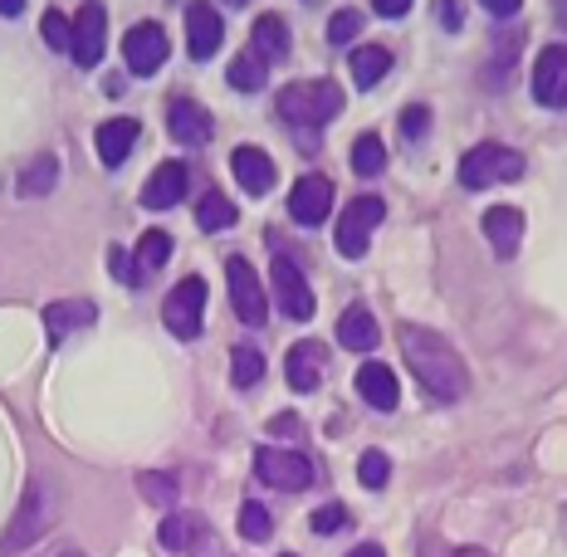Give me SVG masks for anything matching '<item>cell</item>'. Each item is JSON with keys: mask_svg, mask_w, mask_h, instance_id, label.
I'll return each mask as SVG.
<instances>
[{"mask_svg": "<svg viewBox=\"0 0 567 557\" xmlns=\"http://www.w3.org/2000/svg\"><path fill=\"white\" fill-rule=\"evenodd\" d=\"M396 342H401V358H406V367L416 372V382L425 386V396L460 401L470 391L465 362H460V352L441 333H431V328H421V323H401Z\"/></svg>", "mask_w": 567, "mask_h": 557, "instance_id": "6da1fadb", "label": "cell"}, {"mask_svg": "<svg viewBox=\"0 0 567 557\" xmlns=\"http://www.w3.org/2000/svg\"><path fill=\"white\" fill-rule=\"evenodd\" d=\"M275 113L299 133H318L342 113V89L333 79H303V84H289L275 99Z\"/></svg>", "mask_w": 567, "mask_h": 557, "instance_id": "7a4b0ae2", "label": "cell"}, {"mask_svg": "<svg viewBox=\"0 0 567 557\" xmlns=\"http://www.w3.org/2000/svg\"><path fill=\"white\" fill-rule=\"evenodd\" d=\"M54 508H59L54 489L44 479H34L25 489V499H20V508H16V518H10L6 538H0V557H16V553H25L34 538H44L50 524H54Z\"/></svg>", "mask_w": 567, "mask_h": 557, "instance_id": "3957f363", "label": "cell"}, {"mask_svg": "<svg viewBox=\"0 0 567 557\" xmlns=\"http://www.w3.org/2000/svg\"><path fill=\"white\" fill-rule=\"evenodd\" d=\"M455 176L470 192H484V186L518 182V176H524V157H518L514 147H504V142H480V147H470L465 157H460Z\"/></svg>", "mask_w": 567, "mask_h": 557, "instance_id": "277c9868", "label": "cell"}, {"mask_svg": "<svg viewBox=\"0 0 567 557\" xmlns=\"http://www.w3.org/2000/svg\"><path fill=\"white\" fill-rule=\"evenodd\" d=\"M255 474L269 489H289L303 494L313 484V460L303 450H284V445H259L255 450Z\"/></svg>", "mask_w": 567, "mask_h": 557, "instance_id": "5b68a950", "label": "cell"}, {"mask_svg": "<svg viewBox=\"0 0 567 557\" xmlns=\"http://www.w3.org/2000/svg\"><path fill=\"white\" fill-rule=\"evenodd\" d=\"M162 323H167L182 342H192L200 333V323H206V279L186 275L182 283H176V289L167 293V303H162Z\"/></svg>", "mask_w": 567, "mask_h": 557, "instance_id": "8992f818", "label": "cell"}, {"mask_svg": "<svg viewBox=\"0 0 567 557\" xmlns=\"http://www.w3.org/2000/svg\"><path fill=\"white\" fill-rule=\"evenodd\" d=\"M269 289H275V303L284 308V318H293V323L313 318V289L303 279V269L284 250H275V265H269Z\"/></svg>", "mask_w": 567, "mask_h": 557, "instance_id": "52a82bcc", "label": "cell"}, {"mask_svg": "<svg viewBox=\"0 0 567 557\" xmlns=\"http://www.w3.org/2000/svg\"><path fill=\"white\" fill-rule=\"evenodd\" d=\"M103 44H109V10L99 0H84L79 16L69 20V54H74L79 69H99Z\"/></svg>", "mask_w": 567, "mask_h": 557, "instance_id": "ba28073f", "label": "cell"}, {"mask_svg": "<svg viewBox=\"0 0 567 557\" xmlns=\"http://www.w3.org/2000/svg\"><path fill=\"white\" fill-rule=\"evenodd\" d=\"M386 216V206H382V196H358L348 210H342V220H338V255L342 259H362L368 255V245H372V230L382 225Z\"/></svg>", "mask_w": 567, "mask_h": 557, "instance_id": "9c48e42d", "label": "cell"}, {"mask_svg": "<svg viewBox=\"0 0 567 557\" xmlns=\"http://www.w3.org/2000/svg\"><path fill=\"white\" fill-rule=\"evenodd\" d=\"M226 279H230V303H235V313H240V323L245 328H265L269 299H265V283H259V275L250 269V259L230 255L226 259Z\"/></svg>", "mask_w": 567, "mask_h": 557, "instance_id": "30bf717a", "label": "cell"}, {"mask_svg": "<svg viewBox=\"0 0 567 557\" xmlns=\"http://www.w3.org/2000/svg\"><path fill=\"white\" fill-rule=\"evenodd\" d=\"M123 59H127V69H133L137 79L157 74V69L167 64V30H162L157 20H142V25H133L123 34Z\"/></svg>", "mask_w": 567, "mask_h": 557, "instance_id": "8fae6325", "label": "cell"}, {"mask_svg": "<svg viewBox=\"0 0 567 557\" xmlns=\"http://www.w3.org/2000/svg\"><path fill=\"white\" fill-rule=\"evenodd\" d=\"M220 40H226V25H220V10H210L206 0H192L186 6V50H192L196 64L220 54Z\"/></svg>", "mask_w": 567, "mask_h": 557, "instance_id": "7c38bea8", "label": "cell"}, {"mask_svg": "<svg viewBox=\"0 0 567 557\" xmlns=\"http://www.w3.org/2000/svg\"><path fill=\"white\" fill-rule=\"evenodd\" d=\"M328 210H333V182H328V176H318V172L299 176V182H293V192H289V216L299 225H323Z\"/></svg>", "mask_w": 567, "mask_h": 557, "instance_id": "4fadbf2b", "label": "cell"}, {"mask_svg": "<svg viewBox=\"0 0 567 557\" xmlns=\"http://www.w3.org/2000/svg\"><path fill=\"white\" fill-rule=\"evenodd\" d=\"M534 99L543 109H567V44H548L534 64Z\"/></svg>", "mask_w": 567, "mask_h": 557, "instance_id": "5bb4252c", "label": "cell"}, {"mask_svg": "<svg viewBox=\"0 0 567 557\" xmlns=\"http://www.w3.org/2000/svg\"><path fill=\"white\" fill-rule=\"evenodd\" d=\"M284 377H289L293 391H318V386H323V377H328V352H323V342H313V338L293 342L289 358H284Z\"/></svg>", "mask_w": 567, "mask_h": 557, "instance_id": "9a60e30c", "label": "cell"}, {"mask_svg": "<svg viewBox=\"0 0 567 557\" xmlns=\"http://www.w3.org/2000/svg\"><path fill=\"white\" fill-rule=\"evenodd\" d=\"M167 133L182 142V147H200V142H210L216 123H210V113L200 109L196 99H172L167 103Z\"/></svg>", "mask_w": 567, "mask_h": 557, "instance_id": "2e32d148", "label": "cell"}, {"mask_svg": "<svg viewBox=\"0 0 567 557\" xmlns=\"http://www.w3.org/2000/svg\"><path fill=\"white\" fill-rule=\"evenodd\" d=\"M186 186H192L186 162H162V167L147 176V186H142V206H147V210H167V206H176V200L186 196Z\"/></svg>", "mask_w": 567, "mask_h": 557, "instance_id": "e0dca14e", "label": "cell"}, {"mask_svg": "<svg viewBox=\"0 0 567 557\" xmlns=\"http://www.w3.org/2000/svg\"><path fill=\"white\" fill-rule=\"evenodd\" d=\"M230 172H235V182H240L250 196L275 192V162H269L265 147H245V142H240V147L230 152Z\"/></svg>", "mask_w": 567, "mask_h": 557, "instance_id": "ac0fdd59", "label": "cell"}, {"mask_svg": "<svg viewBox=\"0 0 567 557\" xmlns=\"http://www.w3.org/2000/svg\"><path fill=\"white\" fill-rule=\"evenodd\" d=\"M358 396L368 401L372 411H396V401H401L396 372L386 362H362L358 367Z\"/></svg>", "mask_w": 567, "mask_h": 557, "instance_id": "d6986e66", "label": "cell"}, {"mask_svg": "<svg viewBox=\"0 0 567 557\" xmlns=\"http://www.w3.org/2000/svg\"><path fill=\"white\" fill-rule=\"evenodd\" d=\"M484 235H489L494 255L514 259L518 255V240H524V216H518L514 206H489V210H484Z\"/></svg>", "mask_w": 567, "mask_h": 557, "instance_id": "ffe728a7", "label": "cell"}, {"mask_svg": "<svg viewBox=\"0 0 567 557\" xmlns=\"http://www.w3.org/2000/svg\"><path fill=\"white\" fill-rule=\"evenodd\" d=\"M93 318H99V308H93L89 299H59V303L44 308V333H50V342H64L69 333L89 328Z\"/></svg>", "mask_w": 567, "mask_h": 557, "instance_id": "44dd1931", "label": "cell"}, {"mask_svg": "<svg viewBox=\"0 0 567 557\" xmlns=\"http://www.w3.org/2000/svg\"><path fill=\"white\" fill-rule=\"evenodd\" d=\"M137 117H109V123H99V157L103 167H123L127 152L137 147Z\"/></svg>", "mask_w": 567, "mask_h": 557, "instance_id": "7402d4cb", "label": "cell"}, {"mask_svg": "<svg viewBox=\"0 0 567 557\" xmlns=\"http://www.w3.org/2000/svg\"><path fill=\"white\" fill-rule=\"evenodd\" d=\"M338 342H342L348 352H372L377 342H382V328H377V318L368 313V308L352 303L348 313L338 318Z\"/></svg>", "mask_w": 567, "mask_h": 557, "instance_id": "603a6c76", "label": "cell"}, {"mask_svg": "<svg viewBox=\"0 0 567 557\" xmlns=\"http://www.w3.org/2000/svg\"><path fill=\"white\" fill-rule=\"evenodd\" d=\"M289 20L284 16H259L255 20V30H250V50L265 59V64H279L284 54H289Z\"/></svg>", "mask_w": 567, "mask_h": 557, "instance_id": "cb8c5ba5", "label": "cell"}, {"mask_svg": "<svg viewBox=\"0 0 567 557\" xmlns=\"http://www.w3.org/2000/svg\"><path fill=\"white\" fill-rule=\"evenodd\" d=\"M348 74L358 89H377L386 74H392V50H382V44H362V50H352L348 59Z\"/></svg>", "mask_w": 567, "mask_h": 557, "instance_id": "d4e9b609", "label": "cell"}, {"mask_svg": "<svg viewBox=\"0 0 567 557\" xmlns=\"http://www.w3.org/2000/svg\"><path fill=\"white\" fill-rule=\"evenodd\" d=\"M518 50H524V34H518V30H499L489 40V69H484V74H489V89L509 84L514 64H518Z\"/></svg>", "mask_w": 567, "mask_h": 557, "instance_id": "484cf974", "label": "cell"}, {"mask_svg": "<svg viewBox=\"0 0 567 557\" xmlns=\"http://www.w3.org/2000/svg\"><path fill=\"white\" fill-rule=\"evenodd\" d=\"M235 216H240V210H235V200L226 192H216V186H206V196L196 200V225H200V230H230Z\"/></svg>", "mask_w": 567, "mask_h": 557, "instance_id": "4316f807", "label": "cell"}, {"mask_svg": "<svg viewBox=\"0 0 567 557\" xmlns=\"http://www.w3.org/2000/svg\"><path fill=\"white\" fill-rule=\"evenodd\" d=\"M200 528H206V518H196V514H167V524L157 528V538L167 553H192Z\"/></svg>", "mask_w": 567, "mask_h": 557, "instance_id": "83f0119b", "label": "cell"}, {"mask_svg": "<svg viewBox=\"0 0 567 557\" xmlns=\"http://www.w3.org/2000/svg\"><path fill=\"white\" fill-rule=\"evenodd\" d=\"M226 79H230V89H235V93H259V89L269 84V74H265V59H259L255 50H250V54H235V59H230V74H226Z\"/></svg>", "mask_w": 567, "mask_h": 557, "instance_id": "f1b7e54d", "label": "cell"}, {"mask_svg": "<svg viewBox=\"0 0 567 557\" xmlns=\"http://www.w3.org/2000/svg\"><path fill=\"white\" fill-rule=\"evenodd\" d=\"M54 182H59V162H54V152H40V157H34L30 167L20 172V196H44Z\"/></svg>", "mask_w": 567, "mask_h": 557, "instance_id": "f546056e", "label": "cell"}, {"mask_svg": "<svg viewBox=\"0 0 567 557\" xmlns=\"http://www.w3.org/2000/svg\"><path fill=\"white\" fill-rule=\"evenodd\" d=\"M352 172L358 176H382L386 172V147L377 133H362L358 142H352Z\"/></svg>", "mask_w": 567, "mask_h": 557, "instance_id": "4dcf8cb0", "label": "cell"}, {"mask_svg": "<svg viewBox=\"0 0 567 557\" xmlns=\"http://www.w3.org/2000/svg\"><path fill=\"white\" fill-rule=\"evenodd\" d=\"M133 259H137L142 275L152 279V269H162V265L172 259V235H167V230H147V235L137 240V255H133Z\"/></svg>", "mask_w": 567, "mask_h": 557, "instance_id": "1f68e13d", "label": "cell"}, {"mask_svg": "<svg viewBox=\"0 0 567 557\" xmlns=\"http://www.w3.org/2000/svg\"><path fill=\"white\" fill-rule=\"evenodd\" d=\"M259 377H265V358H259V348H245L240 342V348L230 352V382L245 391V386H255Z\"/></svg>", "mask_w": 567, "mask_h": 557, "instance_id": "d6a6232c", "label": "cell"}, {"mask_svg": "<svg viewBox=\"0 0 567 557\" xmlns=\"http://www.w3.org/2000/svg\"><path fill=\"white\" fill-rule=\"evenodd\" d=\"M240 533L250 543H269V538H275V518H269V508L255 504V499H245L240 504Z\"/></svg>", "mask_w": 567, "mask_h": 557, "instance_id": "836d02e7", "label": "cell"}, {"mask_svg": "<svg viewBox=\"0 0 567 557\" xmlns=\"http://www.w3.org/2000/svg\"><path fill=\"white\" fill-rule=\"evenodd\" d=\"M358 479H362V489H386V479H392V460L382 455V450H368V455L358 460Z\"/></svg>", "mask_w": 567, "mask_h": 557, "instance_id": "e575fe53", "label": "cell"}, {"mask_svg": "<svg viewBox=\"0 0 567 557\" xmlns=\"http://www.w3.org/2000/svg\"><path fill=\"white\" fill-rule=\"evenodd\" d=\"M142 499H147V504H157V508H172L176 504V479H172V474H142Z\"/></svg>", "mask_w": 567, "mask_h": 557, "instance_id": "d590c367", "label": "cell"}, {"mask_svg": "<svg viewBox=\"0 0 567 557\" xmlns=\"http://www.w3.org/2000/svg\"><path fill=\"white\" fill-rule=\"evenodd\" d=\"M362 34V10H338L333 20H328V40L333 44H352Z\"/></svg>", "mask_w": 567, "mask_h": 557, "instance_id": "8d00e7d4", "label": "cell"}, {"mask_svg": "<svg viewBox=\"0 0 567 557\" xmlns=\"http://www.w3.org/2000/svg\"><path fill=\"white\" fill-rule=\"evenodd\" d=\"M309 528L318 533V538H333V533L348 528V508L342 504H328V508H313V518H309Z\"/></svg>", "mask_w": 567, "mask_h": 557, "instance_id": "74e56055", "label": "cell"}, {"mask_svg": "<svg viewBox=\"0 0 567 557\" xmlns=\"http://www.w3.org/2000/svg\"><path fill=\"white\" fill-rule=\"evenodd\" d=\"M425 133H431V109H425V103H411V109L401 113V137H406V142H421Z\"/></svg>", "mask_w": 567, "mask_h": 557, "instance_id": "f35d334b", "label": "cell"}, {"mask_svg": "<svg viewBox=\"0 0 567 557\" xmlns=\"http://www.w3.org/2000/svg\"><path fill=\"white\" fill-rule=\"evenodd\" d=\"M40 34H44V44H50V50H69V20L59 16V10H44Z\"/></svg>", "mask_w": 567, "mask_h": 557, "instance_id": "ab89813d", "label": "cell"}, {"mask_svg": "<svg viewBox=\"0 0 567 557\" xmlns=\"http://www.w3.org/2000/svg\"><path fill=\"white\" fill-rule=\"evenodd\" d=\"M109 265H113V279H117V283H133V289H142V283H147V275L137 269V259H127L123 250H109Z\"/></svg>", "mask_w": 567, "mask_h": 557, "instance_id": "60d3db41", "label": "cell"}, {"mask_svg": "<svg viewBox=\"0 0 567 557\" xmlns=\"http://www.w3.org/2000/svg\"><path fill=\"white\" fill-rule=\"evenodd\" d=\"M192 557H230V548H226V543H220L210 528H200L196 543H192Z\"/></svg>", "mask_w": 567, "mask_h": 557, "instance_id": "b9f144b4", "label": "cell"}, {"mask_svg": "<svg viewBox=\"0 0 567 557\" xmlns=\"http://www.w3.org/2000/svg\"><path fill=\"white\" fill-rule=\"evenodd\" d=\"M435 20H441L445 30H460L465 25V10H460V0H435Z\"/></svg>", "mask_w": 567, "mask_h": 557, "instance_id": "7bdbcfd3", "label": "cell"}, {"mask_svg": "<svg viewBox=\"0 0 567 557\" xmlns=\"http://www.w3.org/2000/svg\"><path fill=\"white\" fill-rule=\"evenodd\" d=\"M484 10H489V16H499V20H509V16H518V10H524V0H480Z\"/></svg>", "mask_w": 567, "mask_h": 557, "instance_id": "ee69618b", "label": "cell"}, {"mask_svg": "<svg viewBox=\"0 0 567 557\" xmlns=\"http://www.w3.org/2000/svg\"><path fill=\"white\" fill-rule=\"evenodd\" d=\"M372 6H377V16L396 20V16H406V10H411V0H372Z\"/></svg>", "mask_w": 567, "mask_h": 557, "instance_id": "f6af8a7d", "label": "cell"}, {"mask_svg": "<svg viewBox=\"0 0 567 557\" xmlns=\"http://www.w3.org/2000/svg\"><path fill=\"white\" fill-rule=\"evenodd\" d=\"M269 431H275V435H299V421H293V416H275V421H269Z\"/></svg>", "mask_w": 567, "mask_h": 557, "instance_id": "bcb514c9", "label": "cell"}, {"mask_svg": "<svg viewBox=\"0 0 567 557\" xmlns=\"http://www.w3.org/2000/svg\"><path fill=\"white\" fill-rule=\"evenodd\" d=\"M348 557H386L382 548H377V543H358V548H352Z\"/></svg>", "mask_w": 567, "mask_h": 557, "instance_id": "7dc6e473", "label": "cell"}, {"mask_svg": "<svg viewBox=\"0 0 567 557\" xmlns=\"http://www.w3.org/2000/svg\"><path fill=\"white\" fill-rule=\"evenodd\" d=\"M25 10V0H0V16H20Z\"/></svg>", "mask_w": 567, "mask_h": 557, "instance_id": "c3c4849f", "label": "cell"}, {"mask_svg": "<svg viewBox=\"0 0 567 557\" xmlns=\"http://www.w3.org/2000/svg\"><path fill=\"white\" fill-rule=\"evenodd\" d=\"M553 16H558V25L567 30V0H553Z\"/></svg>", "mask_w": 567, "mask_h": 557, "instance_id": "681fc988", "label": "cell"}, {"mask_svg": "<svg viewBox=\"0 0 567 557\" xmlns=\"http://www.w3.org/2000/svg\"><path fill=\"white\" fill-rule=\"evenodd\" d=\"M451 557H489L484 548H460V553H451Z\"/></svg>", "mask_w": 567, "mask_h": 557, "instance_id": "f907efd6", "label": "cell"}, {"mask_svg": "<svg viewBox=\"0 0 567 557\" xmlns=\"http://www.w3.org/2000/svg\"><path fill=\"white\" fill-rule=\"evenodd\" d=\"M59 557H84V553H59Z\"/></svg>", "mask_w": 567, "mask_h": 557, "instance_id": "816d5d0a", "label": "cell"}, {"mask_svg": "<svg viewBox=\"0 0 567 557\" xmlns=\"http://www.w3.org/2000/svg\"><path fill=\"white\" fill-rule=\"evenodd\" d=\"M563 533H567V508H563Z\"/></svg>", "mask_w": 567, "mask_h": 557, "instance_id": "f5cc1de1", "label": "cell"}, {"mask_svg": "<svg viewBox=\"0 0 567 557\" xmlns=\"http://www.w3.org/2000/svg\"><path fill=\"white\" fill-rule=\"evenodd\" d=\"M226 6H245V0H226Z\"/></svg>", "mask_w": 567, "mask_h": 557, "instance_id": "db71d44e", "label": "cell"}, {"mask_svg": "<svg viewBox=\"0 0 567 557\" xmlns=\"http://www.w3.org/2000/svg\"><path fill=\"white\" fill-rule=\"evenodd\" d=\"M284 557H293V553H284Z\"/></svg>", "mask_w": 567, "mask_h": 557, "instance_id": "11a10c76", "label": "cell"}]
</instances>
